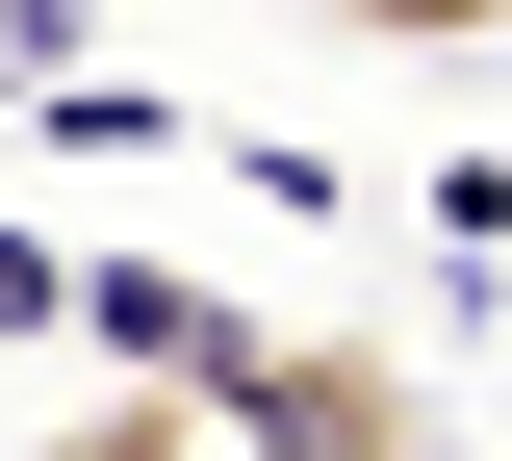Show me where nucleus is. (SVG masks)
Here are the masks:
<instances>
[{
  "label": "nucleus",
  "instance_id": "obj_2",
  "mask_svg": "<svg viewBox=\"0 0 512 461\" xmlns=\"http://www.w3.org/2000/svg\"><path fill=\"white\" fill-rule=\"evenodd\" d=\"M205 461H436V410H410V359H359V333H282Z\"/></svg>",
  "mask_w": 512,
  "mask_h": 461
},
{
  "label": "nucleus",
  "instance_id": "obj_1",
  "mask_svg": "<svg viewBox=\"0 0 512 461\" xmlns=\"http://www.w3.org/2000/svg\"><path fill=\"white\" fill-rule=\"evenodd\" d=\"M52 308H77V359H103V385L205 410V436H231V410H256V359H282V308H231V282H180V257H77Z\"/></svg>",
  "mask_w": 512,
  "mask_h": 461
},
{
  "label": "nucleus",
  "instance_id": "obj_3",
  "mask_svg": "<svg viewBox=\"0 0 512 461\" xmlns=\"http://www.w3.org/2000/svg\"><path fill=\"white\" fill-rule=\"evenodd\" d=\"M333 26H384V52H487L512 0H333Z\"/></svg>",
  "mask_w": 512,
  "mask_h": 461
}]
</instances>
